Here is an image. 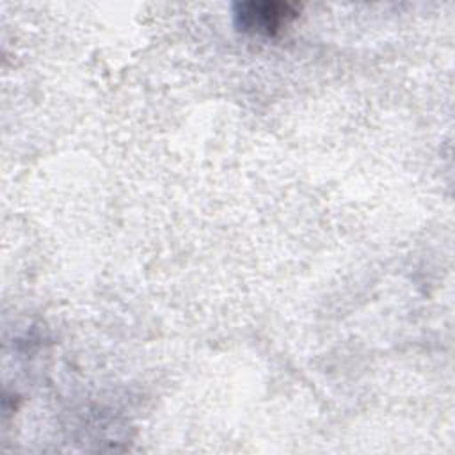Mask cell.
Masks as SVG:
<instances>
[{
	"label": "cell",
	"mask_w": 455,
	"mask_h": 455,
	"mask_svg": "<svg viewBox=\"0 0 455 455\" xmlns=\"http://www.w3.org/2000/svg\"><path fill=\"white\" fill-rule=\"evenodd\" d=\"M300 12V5L290 2H238L233 7V18L242 32L275 36L288 27Z\"/></svg>",
	"instance_id": "1"
}]
</instances>
